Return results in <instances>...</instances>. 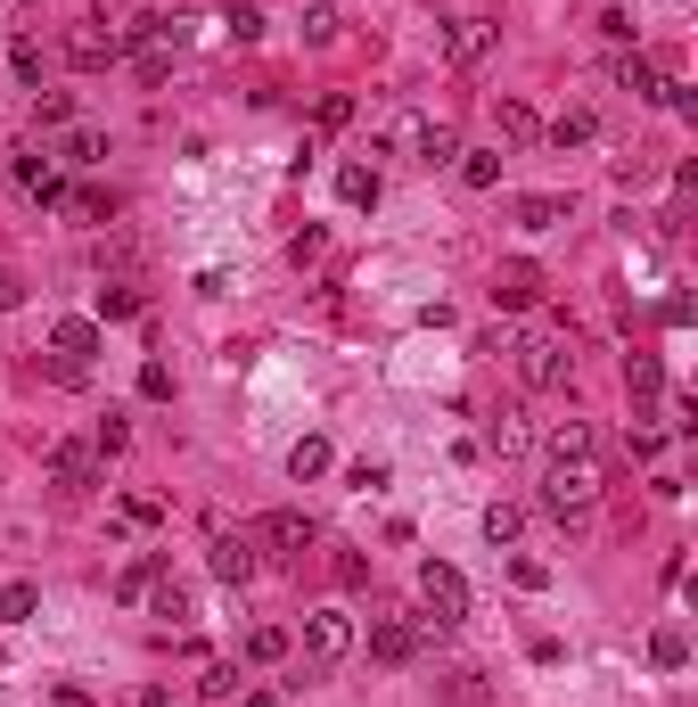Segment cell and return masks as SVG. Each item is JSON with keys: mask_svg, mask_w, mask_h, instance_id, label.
I'll list each match as a JSON object with an SVG mask.
<instances>
[{"mask_svg": "<svg viewBox=\"0 0 698 707\" xmlns=\"http://www.w3.org/2000/svg\"><path fill=\"white\" fill-rule=\"evenodd\" d=\"M518 535H526V510H510V502H493V510H485V544H493V551H510Z\"/></svg>", "mask_w": 698, "mask_h": 707, "instance_id": "obj_24", "label": "cell"}, {"mask_svg": "<svg viewBox=\"0 0 698 707\" xmlns=\"http://www.w3.org/2000/svg\"><path fill=\"white\" fill-rule=\"evenodd\" d=\"M337 123H353V99H346V91L321 99V132H337Z\"/></svg>", "mask_w": 698, "mask_h": 707, "instance_id": "obj_46", "label": "cell"}, {"mask_svg": "<svg viewBox=\"0 0 698 707\" xmlns=\"http://www.w3.org/2000/svg\"><path fill=\"white\" fill-rule=\"evenodd\" d=\"M493 132L510 140V149H535V140H542V116L526 108V99H493Z\"/></svg>", "mask_w": 698, "mask_h": 707, "instance_id": "obj_11", "label": "cell"}, {"mask_svg": "<svg viewBox=\"0 0 698 707\" xmlns=\"http://www.w3.org/2000/svg\"><path fill=\"white\" fill-rule=\"evenodd\" d=\"M682 658H690V641H682V626H658V634H649V667H682Z\"/></svg>", "mask_w": 698, "mask_h": 707, "instance_id": "obj_32", "label": "cell"}, {"mask_svg": "<svg viewBox=\"0 0 698 707\" xmlns=\"http://www.w3.org/2000/svg\"><path fill=\"white\" fill-rule=\"evenodd\" d=\"M493 41H501V26H493V17H460V26L443 33V67H460V74H469V67H485V58H493Z\"/></svg>", "mask_w": 698, "mask_h": 707, "instance_id": "obj_7", "label": "cell"}, {"mask_svg": "<svg viewBox=\"0 0 698 707\" xmlns=\"http://www.w3.org/2000/svg\"><path fill=\"white\" fill-rule=\"evenodd\" d=\"M157 576H164V551H140V559H132V568H123V576H116V593H123V600H140L148 585H157Z\"/></svg>", "mask_w": 698, "mask_h": 707, "instance_id": "obj_27", "label": "cell"}, {"mask_svg": "<svg viewBox=\"0 0 698 707\" xmlns=\"http://www.w3.org/2000/svg\"><path fill=\"white\" fill-rule=\"evenodd\" d=\"M658 404H666V428H674V436L698 428V404H690V395H658Z\"/></svg>", "mask_w": 698, "mask_h": 707, "instance_id": "obj_42", "label": "cell"}, {"mask_svg": "<svg viewBox=\"0 0 698 707\" xmlns=\"http://www.w3.org/2000/svg\"><path fill=\"white\" fill-rule=\"evenodd\" d=\"M9 67H17V82H41V41H33V33L9 41Z\"/></svg>", "mask_w": 698, "mask_h": 707, "instance_id": "obj_36", "label": "cell"}, {"mask_svg": "<svg viewBox=\"0 0 698 707\" xmlns=\"http://www.w3.org/2000/svg\"><path fill=\"white\" fill-rule=\"evenodd\" d=\"M91 445H99V461H116V452L132 445V428H123V411H108V420H99V436H91Z\"/></svg>", "mask_w": 698, "mask_h": 707, "instance_id": "obj_39", "label": "cell"}, {"mask_svg": "<svg viewBox=\"0 0 698 707\" xmlns=\"http://www.w3.org/2000/svg\"><path fill=\"white\" fill-rule=\"evenodd\" d=\"M591 502H600V469L591 461H551V477H542V510L551 518H591Z\"/></svg>", "mask_w": 698, "mask_h": 707, "instance_id": "obj_2", "label": "cell"}, {"mask_svg": "<svg viewBox=\"0 0 698 707\" xmlns=\"http://www.w3.org/2000/svg\"><path fill=\"white\" fill-rule=\"evenodd\" d=\"M67 58H74L82 74H99V67H116V58H123V33H108V41H99V33H74Z\"/></svg>", "mask_w": 698, "mask_h": 707, "instance_id": "obj_17", "label": "cell"}, {"mask_svg": "<svg viewBox=\"0 0 698 707\" xmlns=\"http://www.w3.org/2000/svg\"><path fill=\"white\" fill-rule=\"evenodd\" d=\"M17 181H26L41 206H58V198H67V181H58V157H50V149H26V157H17Z\"/></svg>", "mask_w": 698, "mask_h": 707, "instance_id": "obj_12", "label": "cell"}, {"mask_svg": "<svg viewBox=\"0 0 698 707\" xmlns=\"http://www.w3.org/2000/svg\"><path fill=\"white\" fill-rule=\"evenodd\" d=\"M140 395H148V404H164V395H173V370H164V362H140Z\"/></svg>", "mask_w": 698, "mask_h": 707, "instance_id": "obj_43", "label": "cell"}, {"mask_svg": "<svg viewBox=\"0 0 698 707\" xmlns=\"http://www.w3.org/2000/svg\"><path fill=\"white\" fill-rule=\"evenodd\" d=\"M419 641H428V617H378L370 626V658L378 667H411Z\"/></svg>", "mask_w": 698, "mask_h": 707, "instance_id": "obj_6", "label": "cell"}, {"mask_svg": "<svg viewBox=\"0 0 698 707\" xmlns=\"http://www.w3.org/2000/svg\"><path fill=\"white\" fill-rule=\"evenodd\" d=\"M591 132H600V116H591V108H567L559 123H542V140H551V149H584Z\"/></svg>", "mask_w": 698, "mask_h": 707, "instance_id": "obj_20", "label": "cell"}, {"mask_svg": "<svg viewBox=\"0 0 698 707\" xmlns=\"http://www.w3.org/2000/svg\"><path fill=\"white\" fill-rule=\"evenodd\" d=\"M33 123L41 132H67L74 123V91H33Z\"/></svg>", "mask_w": 698, "mask_h": 707, "instance_id": "obj_26", "label": "cell"}, {"mask_svg": "<svg viewBox=\"0 0 698 707\" xmlns=\"http://www.w3.org/2000/svg\"><path fill=\"white\" fill-rule=\"evenodd\" d=\"M321 247H329V231H321V222H305V231L288 239V256H296V263H321Z\"/></svg>", "mask_w": 698, "mask_h": 707, "instance_id": "obj_41", "label": "cell"}, {"mask_svg": "<svg viewBox=\"0 0 698 707\" xmlns=\"http://www.w3.org/2000/svg\"><path fill=\"white\" fill-rule=\"evenodd\" d=\"M247 658H256V667H271V658H288V634H280V626H256V634H247Z\"/></svg>", "mask_w": 698, "mask_h": 707, "instance_id": "obj_38", "label": "cell"}, {"mask_svg": "<svg viewBox=\"0 0 698 707\" xmlns=\"http://www.w3.org/2000/svg\"><path fill=\"white\" fill-rule=\"evenodd\" d=\"M206 559H215V576H222V585H247V576H256V535H215V551H206Z\"/></svg>", "mask_w": 698, "mask_h": 707, "instance_id": "obj_10", "label": "cell"}, {"mask_svg": "<svg viewBox=\"0 0 698 707\" xmlns=\"http://www.w3.org/2000/svg\"><path fill=\"white\" fill-rule=\"evenodd\" d=\"M305 658H312V675L346 667V658H353V617L346 609H312L305 617Z\"/></svg>", "mask_w": 698, "mask_h": 707, "instance_id": "obj_3", "label": "cell"}, {"mask_svg": "<svg viewBox=\"0 0 698 707\" xmlns=\"http://www.w3.org/2000/svg\"><path fill=\"white\" fill-rule=\"evenodd\" d=\"M452 165H460V181H469V190H493V181H501V149H460Z\"/></svg>", "mask_w": 698, "mask_h": 707, "instance_id": "obj_22", "label": "cell"}, {"mask_svg": "<svg viewBox=\"0 0 698 707\" xmlns=\"http://www.w3.org/2000/svg\"><path fill=\"white\" fill-rule=\"evenodd\" d=\"M510 362H518V387H535V395H551V387H567V338L559 329H526V338H510Z\"/></svg>", "mask_w": 698, "mask_h": 707, "instance_id": "obj_1", "label": "cell"}, {"mask_svg": "<svg viewBox=\"0 0 698 707\" xmlns=\"http://www.w3.org/2000/svg\"><path fill=\"white\" fill-rule=\"evenodd\" d=\"M33 9H41V0H33Z\"/></svg>", "mask_w": 698, "mask_h": 707, "instance_id": "obj_50", "label": "cell"}, {"mask_svg": "<svg viewBox=\"0 0 698 707\" xmlns=\"http://www.w3.org/2000/svg\"><path fill=\"white\" fill-rule=\"evenodd\" d=\"M50 486L58 494H91L99 486V445H50Z\"/></svg>", "mask_w": 698, "mask_h": 707, "instance_id": "obj_8", "label": "cell"}, {"mask_svg": "<svg viewBox=\"0 0 698 707\" xmlns=\"http://www.w3.org/2000/svg\"><path fill=\"white\" fill-rule=\"evenodd\" d=\"M198 691H206V699H230V691H239V667H206Z\"/></svg>", "mask_w": 698, "mask_h": 707, "instance_id": "obj_45", "label": "cell"}, {"mask_svg": "<svg viewBox=\"0 0 698 707\" xmlns=\"http://www.w3.org/2000/svg\"><path fill=\"white\" fill-rule=\"evenodd\" d=\"M148 609H157L164 626H189V593L173 585V576H157V585H148Z\"/></svg>", "mask_w": 698, "mask_h": 707, "instance_id": "obj_25", "label": "cell"}, {"mask_svg": "<svg viewBox=\"0 0 698 707\" xmlns=\"http://www.w3.org/2000/svg\"><path fill=\"white\" fill-rule=\"evenodd\" d=\"M140 305H148V297H140L132 280H108V288H99V321H132Z\"/></svg>", "mask_w": 698, "mask_h": 707, "instance_id": "obj_23", "label": "cell"}, {"mask_svg": "<svg viewBox=\"0 0 698 707\" xmlns=\"http://www.w3.org/2000/svg\"><path fill=\"white\" fill-rule=\"evenodd\" d=\"M510 576H518L526 593H542V585H551V568H542V559H510Z\"/></svg>", "mask_w": 698, "mask_h": 707, "instance_id": "obj_47", "label": "cell"}, {"mask_svg": "<svg viewBox=\"0 0 698 707\" xmlns=\"http://www.w3.org/2000/svg\"><path fill=\"white\" fill-rule=\"evenodd\" d=\"M658 452H666L658 428H625V461H658Z\"/></svg>", "mask_w": 698, "mask_h": 707, "instance_id": "obj_40", "label": "cell"}, {"mask_svg": "<svg viewBox=\"0 0 698 707\" xmlns=\"http://www.w3.org/2000/svg\"><path fill=\"white\" fill-rule=\"evenodd\" d=\"M17 305H26V280H17L9 263H0V313H17Z\"/></svg>", "mask_w": 698, "mask_h": 707, "instance_id": "obj_49", "label": "cell"}, {"mask_svg": "<svg viewBox=\"0 0 698 707\" xmlns=\"http://www.w3.org/2000/svg\"><path fill=\"white\" fill-rule=\"evenodd\" d=\"M337 26H346V17H337L329 0H312V9H305V41H312V50H329V41H337Z\"/></svg>", "mask_w": 698, "mask_h": 707, "instance_id": "obj_35", "label": "cell"}, {"mask_svg": "<svg viewBox=\"0 0 698 707\" xmlns=\"http://www.w3.org/2000/svg\"><path fill=\"white\" fill-rule=\"evenodd\" d=\"M58 206H67L74 222H108V215H116V198H108V190H67Z\"/></svg>", "mask_w": 698, "mask_h": 707, "instance_id": "obj_34", "label": "cell"}, {"mask_svg": "<svg viewBox=\"0 0 698 707\" xmlns=\"http://www.w3.org/2000/svg\"><path fill=\"white\" fill-rule=\"evenodd\" d=\"M452 157H460V140L443 132V123H428V140H419V157H411V165H452Z\"/></svg>", "mask_w": 698, "mask_h": 707, "instance_id": "obj_37", "label": "cell"}, {"mask_svg": "<svg viewBox=\"0 0 698 707\" xmlns=\"http://www.w3.org/2000/svg\"><path fill=\"white\" fill-rule=\"evenodd\" d=\"M542 445H551V461H591V452H600V436H591L584 420H559Z\"/></svg>", "mask_w": 698, "mask_h": 707, "instance_id": "obj_18", "label": "cell"}, {"mask_svg": "<svg viewBox=\"0 0 698 707\" xmlns=\"http://www.w3.org/2000/svg\"><path fill=\"white\" fill-rule=\"evenodd\" d=\"M33 609H41V585H26V576H17V585L0 593V626H26Z\"/></svg>", "mask_w": 698, "mask_h": 707, "instance_id": "obj_29", "label": "cell"}, {"mask_svg": "<svg viewBox=\"0 0 698 707\" xmlns=\"http://www.w3.org/2000/svg\"><path fill=\"white\" fill-rule=\"evenodd\" d=\"M329 469H337L329 436H296V445H288V477H296V486H312V477H329Z\"/></svg>", "mask_w": 698, "mask_h": 707, "instance_id": "obj_13", "label": "cell"}, {"mask_svg": "<svg viewBox=\"0 0 698 707\" xmlns=\"http://www.w3.org/2000/svg\"><path fill=\"white\" fill-rule=\"evenodd\" d=\"M535 297H542V272H535L526 256H510V263L493 272V305H501V313H526Z\"/></svg>", "mask_w": 698, "mask_h": 707, "instance_id": "obj_9", "label": "cell"}, {"mask_svg": "<svg viewBox=\"0 0 698 707\" xmlns=\"http://www.w3.org/2000/svg\"><path fill=\"white\" fill-rule=\"evenodd\" d=\"M625 387H632V404H658L666 395V362L658 354H625Z\"/></svg>", "mask_w": 698, "mask_h": 707, "instance_id": "obj_15", "label": "cell"}, {"mask_svg": "<svg viewBox=\"0 0 698 707\" xmlns=\"http://www.w3.org/2000/svg\"><path fill=\"white\" fill-rule=\"evenodd\" d=\"M222 33L230 41H263V9H256V0H230V9H222Z\"/></svg>", "mask_w": 698, "mask_h": 707, "instance_id": "obj_31", "label": "cell"}, {"mask_svg": "<svg viewBox=\"0 0 698 707\" xmlns=\"http://www.w3.org/2000/svg\"><path fill=\"white\" fill-rule=\"evenodd\" d=\"M50 157H58V165H99V157H108V140H99V132H67Z\"/></svg>", "mask_w": 698, "mask_h": 707, "instance_id": "obj_33", "label": "cell"}, {"mask_svg": "<svg viewBox=\"0 0 698 707\" xmlns=\"http://www.w3.org/2000/svg\"><path fill=\"white\" fill-rule=\"evenodd\" d=\"M419 140H428V123H419V116H395L387 132H378V149H395V157H419Z\"/></svg>", "mask_w": 698, "mask_h": 707, "instance_id": "obj_30", "label": "cell"}, {"mask_svg": "<svg viewBox=\"0 0 698 707\" xmlns=\"http://www.w3.org/2000/svg\"><path fill=\"white\" fill-rule=\"evenodd\" d=\"M312 544H321V527L305 510H263L256 518V551H271V559H305Z\"/></svg>", "mask_w": 698, "mask_h": 707, "instance_id": "obj_5", "label": "cell"}, {"mask_svg": "<svg viewBox=\"0 0 698 707\" xmlns=\"http://www.w3.org/2000/svg\"><path fill=\"white\" fill-rule=\"evenodd\" d=\"M419 600H428V626H460V617H469V576L428 559V568H419Z\"/></svg>", "mask_w": 698, "mask_h": 707, "instance_id": "obj_4", "label": "cell"}, {"mask_svg": "<svg viewBox=\"0 0 698 707\" xmlns=\"http://www.w3.org/2000/svg\"><path fill=\"white\" fill-rule=\"evenodd\" d=\"M617 91H632V99H658V91H666V74L649 67L641 50H625V58H617Z\"/></svg>", "mask_w": 698, "mask_h": 707, "instance_id": "obj_19", "label": "cell"}, {"mask_svg": "<svg viewBox=\"0 0 698 707\" xmlns=\"http://www.w3.org/2000/svg\"><path fill=\"white\" fill-rule=\"evenodd\" d=\"M510 215H518V231H559V222H567V198L559 190H535V198H518Z\"/></svg>", "mask_w": 698, "mask_h": 707, "instance_id": "obj_14", "label": "cell"}, {"mask_svg": "<svg viewBox=\"0 0 698 707\" xmlns=\"http://www.w3.org/2000/svg\"><path fill=\"white\" fill-rule=\"evenodd\" d=\"M50 379H58V387H82V379H91V362H74V354H50Z\"/></svg>", "mask_w": 698, "mask_h": 707, "instance_id": "obj_44", "label": "cell"}, {"mask_svg": "<svg viewBox=\"0 0 698 707\" xmlns=\"http://www.w3.org/2000/svg\"><path fill=\"white\" fill-rule=\"evenodd\" d=\"M526 445H535V420H526V411L510 404V411L493 420V452H526Z\"/></svg>", "mask_w": 698, "mask_h": 707, "instance_id": "obj_28", "label": "cell"}, {"mask_svg": "<svg viewBox=\"0 0 698 707\" xmlns=\"http://www.w3.org/2000/svg\"><path fill=\"white\" fill-rule=\"evenodd\" d=\"M617 181H625V190H641V181H649V157H641V149L617 157Z\"/></svg>", "mask_w": 698, "mask_h": 707, "instance_id": "obj_48", "label": "cell"}, {"mask_svg": "<svg viewBox=\"0 0 698 707\" xmlns=\"http://www.w3.org/2000/svg\"><path fill=\"white\" fill-rule=\"evenodd\" d=\"M50 354H74V362H91V354H99V321H82V313H67V321L50 329Z\"/></svg>", "mask_w": 698, "mask_h": 707, "instance_id": "obj_16", "label": "cell"}, {"mask_svg": "<svg viewBox=\"0 0 698 707\" xmlns=\"http://www.w3.org/2000/svg\"><path fill=\"white\" fill-rule=\"evenodd\" d=\"M337 198L346 206H378V165H337Z\"/></svg>", "mask_w": 698, "mask_h": 707, "instance_id": "obj_21", "label": "cell"}]
</instances>
